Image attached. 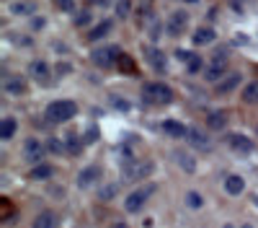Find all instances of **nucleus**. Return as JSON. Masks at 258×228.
<instances>
[{
  "label": "nucleus",
  "instance_id": "ea45409f",
  "mask_svg": "<svg viewBox=\"0 0 258 228\" xmlns=\"http://www.w3.org/2000/svg\"><path fill=\"white\" fill-rule=\"evenodd\" d=\"M111 228H129V225H126V223H121V220H116V223H114Z\"/></svg>",
  "mask_w": 258,
  "mask_h": 228
},
{
  "label": "nucleus",
  "instance_id": "a878e982",
  "mask_svg": "<svg viewBox=\"0 0 258 228\" xmlns=\"http://www.w3.org/2000/svg\"><path fill=\"white\" fill-rule=\"evenodd\" d=\"M116 68H119L124 75H137V62L129 57V55H124V52L116 57Z\"/></svg>",
  "mask_w": 258,
  "mask_h": 228
},
{
  "label": "nucleus",
  "instance_id": "412c9836",
  "mask_svg": "<svg viewBox=\"0 0 258 228\" xmlns=\"http://www.w3.org/2000/svg\"><path fill=\"white\" fill-rule=\"evenodd\" d=\"M16 130H18V122H16V117L6 114L3 119H0V140H11V138L16 135Z\"/></svg>",
  "mask_w": 258,
  "mask_h": 228
},
{
  "label": "nucleus",
  "instance_id": "2f4dec72",
  "mask_svg": "<svg viewBox=\"0 0 258 228\" xmlns=\"http://www.w3.org/2000/svg\"><path fill=\"white\" fill-rule=\"evenodd\" d=\"M202 68H204V60H202L199 55H194V57L186 62V70H188V75H197V73H202Z\"/></svg>",
  "mask_w": 258,
  "mask_h": 228
},
{
  "label": "nucleus",
  "instance_id": "f8f14e48",
  "mask_svg": "<svg viewBox=\"0 0 258 228\" xmlns=\"http://www.w3.org/2000/svg\"><path fill=\"white\" fill-rule=\"evenodd\" d=\"M227 143H230V148H232L235 153H253V140H250L248 135H243V132L230 135Z\"/></svg>",
  "mask_w": 258,
  "mask_h": 228
},
{
  "label": "nucleus",
  "instance_id": "79ce46f5",
  "mask_svg": "<svg viewBox=\"0 0 258 228\" xmlns=\"http://www.w3.org/2000/svg\"><path fill=\"white\" fill-rule=\"evenodd\" d=\"M222 228H235V225H232V223H225V225H222Z\"/></svg>",
  "mask_w": 258,
  "mask_h": 228
},
{
  "label": "nucleus",
  "instance_id": "20e7f679",
  "mask_svg": "<svg viewBox=\"0 0 258 228\" xmlns=\"http://www.w3.org/2000/svg\"><path fill=\"white\" fill-rule=\"evenodd\" d=\"M153 174H155V163L153 161H132L129 166H124V176L132 179V181L150 179Z\"/></svg>",
  "mask_w": 258,
  "mask_h": 228
},
{
  "label": "nucleus",
  "instance_id": "423d86ee",
  "mask_svg": "<svg viewBox=\"0 0 258 228\" xmlns=\"http://www.w3.org/2000/svg\"><path fill=\"white\" fill-rule=\"evenodd\" d=\"M44 153H47V148L39 143V138H29V140L24 143V158H26L29 163H34V166L44 163Z\"/></svg>",
  "mask_w": 258,
  "mask_h": 228
},
{
  "label": "nucleus",
  "instance_id": "2eb2a0df",
  "mask_svg": "<svg viewBox=\"0 0 258 228\" xmlns=\"http://www.w3.org/2000/svg\"><path fill=\"white\" fill-rule=\"evenodd\" d=\"M225 192L232 195V197L243 195V192H245V179H243L240 174H230V176L225 179Z\"/></svg>",
  "mask_w": 258,
  "mask_h": 228
},
{
  "label": "nucleus",
  "instance_id": "7c9ffc66",
  "mask_svg": "<svg viewBox=\"0 0 258 228\" xmlns=\"http://www.w3.org/2000/svg\"><path fill=\"white\" fill-rule=\"evenodd\" d=\"M91 21H93V13H91V11H78V13H75V18H73V26L83 29V26H88Z\"/></svg>",
  "mask_w": 258,
  "mask_h": 228
},
{
  "label": "nucleus",
  "instance_id": "cd10ccee",
  "mask_svg": "<svg viewBox=\"0 0 258 228\" xmlns=\"http://www.w3.org/2000/svg\"><path fill=\"white\" fill-rule=\"evenodd\" d=\"M114 13H116V18H129V13H132V0H116L114 3Z\"/></svg>",
  "mask_w": 258,
  "mask_h": 228
},
{
  "label": "nucleus",
  "instance_id": "e433bc0d",
  "mask_svg": "<svg viewBox=\"0 0 258 228\" xmlns=\"http://www.w3.org/2000/svg\"><path fill=\"white\" fill-rule=\"evenodd\" d=\"M98 135H101V130L96 127V124H91V127L85 130V138H83V143H85V145H91V143H96V140H98Z\"/></svg>",
  "mask_w": 258,
  "mask_h": 228
},
{
  "label": "nucleus",
  "instance_id": "9b49d317",
  "mask_svg": "<svg viewBox=\"0 0 258 228\" xmlns=\"http://www.w3.org/2000/svg\"><path fill=\"white\" fill-rule=\"evenodd\" d=\"M3 91H6L8 96H24V94H26V80L21 78V75H8V73H6V78H3Z\"/></svg>",
  "mask_w": 258,
  "mask_h": 228
},
{
  "label": "nucleus",
  "instance_id": "a211bd4d",
  "mask_svg": "<svg viewBox=\"0 0 258 228\" xmlns=\"http://www.w3.org/2000/svg\"><path fill=\"white\" fill-rule=\"evenodd\" d=\"M111 29H114V21H111V18L98 21V24L91 29V34H88V41H98V39H103V36H109Z\"/></svg>",
  "mask_w": 258,
  "mask_h": 228
},
{
  "label": "nucleus",
  "instance_id": "6ab92c4d",
  "mask_svg": "<svg viewBox=\"0 0 258 228\" xmlns=\"http://www.w3.org/2000/svg\"><path fill=\"white\" fill-rule=\"evenodd\" d=\"M163 130H165L168 138H176V140L188 135V127H186V124H181V122H176V119H165L163 122Z\"/></svg>",
  "mask_w": 258,
  "mask_h": 228
},
{
  "label": "nucleus",
  "instance_id": "4c0bfd02",
  "mask_svg": "<svg viewBox=\"0 0 258 228\" xmlns=\"http://www.w3.org/2000/svg\"><path fill=\"white\" fill-rule=\"evenodd\" d=\"M194 55L188 52V50H176V60H181V62H188Z\"/></svg>",
  "mask_w": 258,
  "mask_h": 228
},
{
  "label": "nucleus",
  "instance_id": "f704fd0d",
  "mask_svg": "<svg viewBox=\"0 0 258 228\" xmlns=\"http://www.w3.org/2000/svg\"><path fill=\"white\" fill-rule=\"evenodd\" d=\"M47 151H49V153H54V156H62V153H68V145L59 143L57 138H52V140L47 143Z\"/></svg>",
  "mask_w": 258,
  "mask_h": 228
},
{
  "label": "nucleus",
  "instance_id": "0eeeda50",
  "mask_svg": "<svg viewBox=\"0 0 258 228\" xmlns=\"http://www.w3.org/2000/svg\"><path fill=\"white\" fill-rule=\"evenodd\" d=\"M119 55L121 52L114 50V47H98V50H93L91 60H93V65H98V68H111V65H116Z\"/></svg>",
  "mask_w": 258,
  "mask_h": 228
},
{
  "label": "nucleus",
  "instance_id": "f3484780",
  "mask_svg": "<svg viewBox=\"0 0 258 228\" xmlns=\"http://www.w3.org/2000/svg\"><path fill=\"white\" fill-rule=\"evenodd\" d=\"M225 75H227V62H212V65L204 70V78L209 83H220Z\"/></svg>",
  "mask_w": 258,
  "mask_h": 228
},
{
  "label": "nucleus",
  "instance_id": "5701e85b",
  "mask_svg": "<svg viewBox=\"0 0 258 228\" xmlns=\"http://www.w3.org/2000/svg\"><path fill=\"white\" fill-rule=\"evenodd\" d=\"M173 158H176V163L181 166L186 174H194V171H197V158H191V153H186V151H176Z\"/></svg>",
  "mask_w": 258,
  "mask_h": 228
},
{
  "label": "nucleus",
  "instance_id": "c756f323",
  "mask_svg": "<svg viewBox=\"0 0 258 228\" xmlns=\"http://www.w3.org/2000/svg\"><path fill=\"white\" fill-rule=\"evenodd\" d=\"M243 101L245 104H258V80L248 83V86L243 88Z\"/></svg>",
  "mask_w": 258,
  "mask_h": 228
},
{
  "label": "nucleus",
  "instance_id": "dca6fc26",
  "mask_svg": "<svg viewBox=\"0 0 258 228\" xmlns=\"http://www.w3.org/2000/svg\"><path fill=\"white\" fill-rule=\"evenodd\" d=\"M54 176V166L49 163H39V166H31V171H29V179L31 181H47Z\"/></svg>",
  "mask_w": 258,
  "mask_h": 228
},
{
  "label": "nucleus",
  "instance_id": "39448f33",
  "mask_svg": "<svg viewBox=\"0 0 258 228\" xmlns=\"http://www.w3.org/2000/svg\"><path fill=\"white\" fill-rule=\"evenodd\" d=\"M188 29V13L186 11H173L165 21V34L170 36H181L183 31Z\"/></svg>",
  "mask_w": 258,
  "mask_h": 228
},
{
  "label": "nucleus",
  "instance_id": "f257e3e1",
  "mask_svg": "<svg viewBox=\"0 0 258 228\" xmlns=\"http://www.w3.org/2000/svg\"><path fill=\"white\" fill-rule=\"evenodd\" d=\"M142 99L147 104H170L173 101V88L163 80H150L142 86Z\"/></svg>",
  "mask_w": 258,
  "mask_h": 228
},
{
  "label": "nucleus",
  "instance_id": "c9c22d12",
  "mask_svg": "<svg viewBox=\"0 0 258 228\" xmlns=\"http://www.w3.org/2000/svg\"><path fill=\"white\" fill-rule=\"evenodd\" d=\"M62 13H75V0H52Z\"/></svg>",
  "mask_w": 258,
  "mask_h": 228
},
{
  "label": "nucleus",
  "instance_id": "b1692460",
  "mask_svg": "<svg viewBox=\"0 0 258 228\" xmlns=\"http://www.w3.org/2000/svg\"><path fill=\"white\" fill-rule=\"evenodd\" d=\"M160 36H163V21L153 13V16L147 18V39L150 41H158Z\"/></svg>",
  "mask_w": 258,
  "mask_h": 228
},
{
  "label": "nucleus",
  "instance_id": "6e6552de",
  "mask_svg": "<svg viewBox=\"0 0 258 228\" xmlns=\"http://www.w3.org/2000/svg\"><path fill=\"white\" fill-rule=\"evenodd\" d=\"M98 179H101V166L98 163H91V166H85V169L78 174L75 184H78V190H88V187H93Z\"/></svg>",
  "mask_w": 258,
  "mask_h": 228
},
{
  "label": "nucleus",
  "instance_id": "72a5a7b5",
  "mask_svg": "<svg viewBox=\"0 0 258 228\" xmlns=\"http://www.w3.org/2000/svg\"><path fill=\"white\" fill-rule=\"evenodd\" d=\"M186 205L191 207V210H199V207L204 205V197L199 192H186Z\"/></svg>",
  "mask_w": 258,
  "mask_h": 228
},
{
  "label": "nucleus",
  "instance_id": "a19ab883",
  "mask_svg": "<svg viewBox=\"0 0 258 228\" xmlns=\"http://www.w3.org/2000/svg\"><path fill=\"white\" fill-rule=\"evenodd\" d=\"M96 3H98V6H106V3H111V0H96Z\"/></svg>",
  "mask_w": 258,
  "mask_h": 228
},
{
  "label": "nucleus",
  "instance_id": "aec40b11",
  "mask_svg": "<svg viewBox=\"0 0 258 228\" xmlns=\"http://www.w3.org/2000/svg\"><path fill=\"white\" fill-rule=\"evenodd\" d=\"M29 73H31L39 83H47V78L52 75V70H49V65H47L44 60H34L31 65H29Z\"/></svg>",
  "mask_w": 258,
  "mask_h": 228
},
{
  "label": "nucleus",
  "instance_id": "9d476101",
  "mask_svg": "<svg viewBox=\"0 0 258 228\" xmlns=\"http://www.w3.org/2000/svg\"><path fill=\"white\" fill-rule=\"evenodd\" d=\"M188 145L191 148H197V151H212V138L197 127H188V135H186Z\"/></svg>",
  "mask_w": 258,
  "mask_h": 228
},
{
  "label": "nucleus",
  "instance_id": "bb28decb",
  "mask_svg": "<svg viewBox=\"0 0 258 228\" xmlns=\"http://www.w3.org/2000/svg\"><path fill=\"white\" fill-rule=\"evenodd\" d=\"M207 124H209V130H225L227 114H225V112H212V114L207 117Z\"/></svg>",
  "mask_w": 258,
  "mask_h": 228
},
{
  "label": "nucleus",
  "instance_id": "4be33fe9",
  "mask_svg": "<svg viewBox=\"0 0 258 228\" xmlns=\"http://www.w3.org/2000/svg\"><path fill=\"white\" fill-rule=\"evenodd\" d=\"M8 11H11L13 16H34L36 6L31 3V0H13V3L8 6Z\"/></svg>",
  "mask_w": 258,
  "mask_h": 228
},
{
  "label": "nucleus",
  "instance_id": "ddd939ff",
  "mask_svg": "<svg viewBox=\"0 0 258 228\" xmlns=\"http://www.w3.org/2000/svg\"><path fill=\"white\" fill-rule=\"evenodd\" d=\"M145 55H147L150 68H153L155 73H165V68H168V60H165V55H163L158 47H147V50H145Z\"/></svg>",
  "mask_w": 258,
  "mask_h": 228
},
{
  "label": "nucleus",
  "instance_id": "a18cd8bd",
  "mask_svg": "<svg viewBox=\"0 0 258 228\" xmlns=\"http://www.w3.org/2000/svg\"><path fill=\"white\" fill-rule=\"evenodd\" d=\"M255 135H258V124H255Z\"/></svg>",
  "mask_w": 258,
  "mask_h": 228
},
{
  "label": "nucleus",
  "instance_id": "473e14b6",
  "mask_svg": "<svg viewBox=\"0 0 258 228\" xmlns=\"http://www.w3.org/2000/svg\"><path fill=\"white\" fill-rule=\"evenodd\" d=\"M116 192H119V187H116V184L111 181V184H106L103 190L98 192V200H103V202H109V200H114V197H116Z\"/></svg>",
  "mask_w": 258,
  "mask_h": 228
},
{
  "label": "nucleus",
  "instance_id": "393cba45",
  "mask_svg": "<svg viewBox=\"0 0 258 228\" xmlns=\"http://www.w3.org/2000/svg\"><path fill=\"white\" fill-rule=\"evenodd\" d=\"M31 228H57V215L52 210H44V213H39L31 223Z\"/></svg>",
  "mask_w": 258,
  "mask_h": 228
},
{
  "label": "nucleus",
  "instance_id": "c03bdc74",
  "mask_svg": "<svg viewBox=\"0 0 258 228\" xmlns=\"http://www.w3.org/2000/svg\"><path fill=\"white\" fill-rule=\"evenodd\" d=\"M243 228H253V225H248V223H245V225H243Z\"/></svg>",
  "mask_w": 258,
  "mask_h": 228
},
{
  "label": "nucleus",
  "instance_id": "4468645a",
  "mask_svg": "<svg viewBox=\"0 0 258 228\" xmlns=\"http://www.w3.org/2000/svg\"><path fill=\"white\" fill-rule=\"evenodd\" d=\"M214 39H217V31H214L212 26H199L197 31L191 34V41L197 47H207V44H212Z\"/></svg>",
  "mask_w": 258,
  "mask_h": 228
},
{
  "label": "nucleus",
  "instance_id": "c85d7f7f",
  "mask_svg": "<svg viewBox=\"0 0 258 228\" xmlns=\"http://www.w3.org/2000/svg\"><path fill=\"white\" fill-rule=\"evenodd\" d=\"M64 145H68V153H80L85 143H83L78 135H73V132H70V135H64Z\"/></svg>",
  "mask_w": 258,
  "mask_h": 228
},
{
  "label": "nucleus",
  "instance_id": "58836bf2",
  "mask_svg": "<svg viewBox=\"0 0 258 228\" xmlns=\"http://www.w3.org/2000/svg\"><path fill=\"white\" fill-rule=\"evenodd\" d=\"M114 104H116V107H119V109H129V104H126L124 99H114Z\"/></svg>",
  "mask_w": 258,
  "mask_h": 228
},
{
  "label": "nucleus",
  "instance_id": "37998d69",
  "mask_svg": "<svg viewBox=\"0 0 258 228\" xmlns=\"http://www.w3.org/2000/svg\"><path fill=\"white\" fill-rule=\"evenodd\" d=\"M186 3H197V0H186Z\"/></svg>",
  "mask_w": 258,
  "mask_h": 228
},
{
  "label": "nucleus",
  "instance_id": "f03ea898",
  "mask_svg": "<svg viewBox=\"0 0 258 228\" xmlns=\"http://www.w3.org/2000/svg\"><path fill=\"white\" fill-rule=\"evenodd\" d=\"M47 119L54 122V124H62V122H70L75 114H78V104L75 101H68V99H57L47 107Z\"/></svg>",
  "mask_w": 258,
  "mask_h": 228
},
{
  "label": "nucleus",
  "instance_id": "1a4fd4ad",
  "mask_svg": "<svg viewBox=\"0 0 258 228\" xmlns=\"http://www.w3.org/2000/svg\"><path fill=\"white\" fill-rule=\"evenodd\" d=\"M240 83H243V75L240 73H227L220 83H214V91H217V96H227L232 91H238Z\"/></svg>",
  "mask_w": 258,
  "mask_h": 228
},
{
  "label": "nucleus",
  "instance_id": "7ed1b4c3",
  "mask_svg": "<svg viewBox=\"0 0 258 228\" xmlns=\"http://www.w3.org/2000/svg\"><path fill=\"white\" fill-rule=\"evenodd\" d=\"M153 192H155V184H145V187H140V190L129 192L126 200H124V210L126 213H140L147 205V197H153Z\"/></svg>",
  "mask_w": 258,
  "mask_h": 228
}]
</instances>
